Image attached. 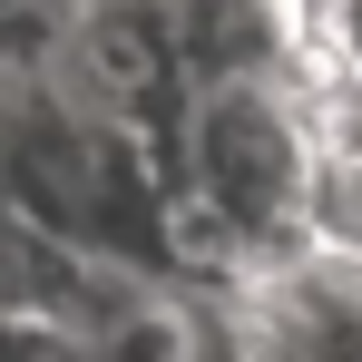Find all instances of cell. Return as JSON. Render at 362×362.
I'll return each instance as SVG.
<instances>
[{
    "instance_id": "1",
    "label": "cell",
    "mask_w": 362,
    "mask_h": 362,
    "mask_svg": "<svg viewBox=\"0 0 362 362\" xmlns=\"http://www.w3.org/2000/svg\"><path fill=\"white\" fill-rule=\"evenodd\" d=\"M353 108H362L353 78L196 88L177 118V196L274 264V255L313 245V196H323V167H333Z\"/></svg>"
},
{
    "instance_id": "2",
    "label": "cell",
    "mask_w": 362,
    "mask_h": 362,
    "mask_svg": "<svg viewBox=\"0 0 362 362\" xmlns=\"http://www.w3.org/2000/svg\"><path fill=\"white\" fill-rule=\"evenodd\" d=\"M177 59L186 98L196 88H245V78H343L333 69V0H137Z\"/></svg>"
},
{
    "instance_id": "3",
    "label": "cell",
    "mask_w": 362,
    "mask_h": 362,
    "mask_svg": "<svg viewBox=\"0 0 362 362\" xmlns=\"http://www.w3.org/2000/svg\"><path fill=\"white\" fill-rule=\"evenodd\" d=\"M313 245L362 255V147H353V127H343V147L323 167V196H313Z\"/></svg>"
},
{
    "instance_id": "4",
    "label": "cell",
    "mask_w": 362,
    "mask_h": 362,
    "mask_svg": "<svg viewBox=\"0 0 362 362\" xmlns=\"http://www.w3.org/2000/svg\"><path fill=\"white\" fill-rule=\"evenodd\" d=\"M0 362H98V343L49 313H0Z\"/></svg>"
},
{
    "instance_id": "5",
    "label": "cell",
    "mask_w": 362,
    "mask_h": 362,
    "mask_svg": "<svg viewBox=\"0 0 362 362\" xmlns=\"http://www.w3.org/2000/svg\"><path fill=\"white\" fill-rule=\"evenodd\" d=\"M323 30H333V69L353 78V98H362V0H333Z\"/></svg>"
},
{
    "instance_id": "6",
    "label": "cell",
    "mask_w": 362,
    "mask_h": 362,
    "mask_svg": "<svg viewBox=\"0 0 362 362\" xmlns=\"http://www.w3.org/2000/svg\"><path fill=\"white\" fill-rule=\"evenodd\" d=\"M353 147H362V108H353Z\"/></svg>"
}]
</instances>
